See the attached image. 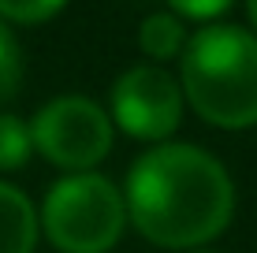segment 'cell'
Masks as SVG:
<instances>
[{
  "instance_id": "cell-1",
  "label": "cell",
  "mask_w": 257,
  "mask_h": 253,
  "mask_svg": "<svg viewBox=\"0 0 257 253\" xmlns=\"http://www.w3.org/2000/svg\"><path fill=\"white\" fill-rule=\"evenodd\" d=\"M127 216L161 249H194L231 223L235 186L212 153L168 142L138 156L127 175Z\"/></svg>"
},
{
  "instance_id": "cell-2",
  "label": "cell",
  "mask_w": 257,
  "mask_h": 253,
  "mask_svg": "<svg viewBox=\"0 0 257 253\" xmlns=\"http://www.w3.org/2000/svg\"><path fill=\"white\" fill-rule=\"evenodd\" d=\"M183 97L205 123L242 130L257 123V34L242 26H205L183 49Z\"/></svg>"
},
{
  "instance_id": "cell-3",
  "label": "cell",
  "mask_w": 257,
  "mask_h": 253,
  "mask_svg": "<svg viewBox=\"0 0 257 253\" xmlns=\"http://www.w3.org/2000/svg\"><path fill=\"white\" fill-rule=\"evenodd\" d=\"M127 220V197L97 171L60 179L41 205V231L60 253H108Z\"/></svg>"
},
{
  "instance_id": "cell-4",
  "label": "cell",
  "mask_w": 257,
  "mask_h": 253,
  "mask_svg": "<svg viewBox=\"0 0 257 253\" xmlns=\"http://www.w3.org/2000/svg\"><path fill=\"white\" fill-rule=\"evenodd\" d=\"M30 130L34 149L71 175L93 171L112 149V116L97 101L78 97V93L49 101L34 116Z\"/></svg>"
},
{
  "instance_id": "cell-5",
  "label": "cell",
  "mask_w": 257,
  "mask_h": 253,
  "mask_svg": "<svg viewBox=\"0 0 257 253\" xmlns=\"http://www.w3.org/2000/svg\"><path fill=\"white\" fill-rule=\"evenodd\" d=\"M183 86L161 64L127 67L112 86V119L138 142H164L183 119Z\"/></svg>"
},
{
  "instance_id": "cell-6",
  "label": "cell",
  "mask_w": 257,
  "mask_h": 253,
  "mask_svg": "<svg viewBox=\"0 0 257 253\" xmlns=\"http://www.w3.org/2000/svg\"><path fill=\"white\" fill-rule=\"evenodd\" d=\"M41 231V216L30 197L12 182H0V253H34Z\"/></svg>"
},
{
  "instance_id": "cell-7",
  "label": "cell",
  "mask_w": 257,
  "mask_h": 253,
  "mask_svg": "<svg viewBox=\"0 0 257 253\" xmlns=\"http://www.w3.org/2000/svg\"><path fill=\"white\" fill-rule=\"evenodd\" d=\"M138 45L149 60L164 64V60L179 56L187 49V34H183V23L175 19L172 12H157V15H146L138 26Z\"/></svg>"
},
{
  "instance_id": "cell-8",
  "label": "cell",
  "mask_w": 257,
  "mask_h": 253,
  "mask_svg": "<svg viewBox=\"0 0 257 253\" xmlns=\"http://www.w3.org/2000/svg\"><path fill=\"white\" fill-rule=\"evenodd\" d=\"M34 153V130L12 112H0V171H15Z\"/></svg>"
},
{
  "instance_id": "cell-9",
  "label": "cell",
  "mask_w": 257,
  "mask_h": 253,
  "mask_svg": "<svg viewBox=\"0 0 257 253\" xmlns=\"http://www.w3.org/2000/svg\"><path fill=\"white\" fill-rule=\"evenodd\" d=\"M19 82H23V49L15 41L12 26L0 19V104H8L19 93Z\"/></svg>"
},
{
  "instance_id": "cell-10",
  "label": "cell",
  "mask_w": 257,
  "mask_h": 253,
  "mask_svg": "<svg viewBox=\"0 0 257 253\" xmlns=\"http://www.w3.org/2000/svg\"><path fill=\"white\" fill-rule=\"evenodd\" d=\"M64 4H67V0H0V19H4V23L34 26V23L52 19Z\"/></svg>"
},
{
  "instance_id": "cell-11",
  "label": "cell",
  "mask_w": 257,
  "mask_h": 253,
  "mask_svg": "<svg viewBox=\"0 0 257 253\" xmlns=\"http://www.w3.org/2000/svg\"><path fill=\"white\" fill-rule=\"evenodd\" d=\"M168 4H172V12L187 15V19H216L235 0H168Z\"/></svg>"
},
{
  "instance_id": "cell-12",
  "label": "cell",
  "mask_w": 257,
  "mask_h": 253,
  "mask_svg": "<svg viewBox=\"0 0 257 253\" xmlns=\"http://www.w3.org/2000/svg\"><path fill=\"white\" fill-rule=\"evenodd\" d=\"M246 12H250V23H253V34H257V0H246Z\"/></svg>"
},
{
  "instance_id": "cell-13",
  "label": "cell",
  "mask_w": 257,
  "mask_h": 253,
  "mask_svg": "<svg viewBox=\"0 0 257 253\" xmlns=\"http://www.w3.org/2000/svg\"><path fill=\"white\" fill-rule=\"evenodd\" d=\"M198 253H212V249H198Z\"/></svg>"
}]
</instances>
